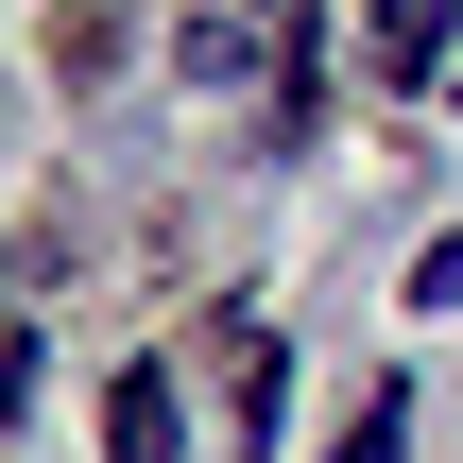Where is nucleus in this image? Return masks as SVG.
Here are the masks:
<instances>
[{"instance_id": "7ed1b4c3", "label": "nucleus", "mask_w": 463, "mask_h": 463, "mask_svg": "<svg viewBox=\"0 0 463 463\" xmlns=\"http://www.w3.org/2000/svg\"><path fill=\"white\" fill-rule=\"evenodd\" d=\"M344 463H412V378H378V395H361V430H344Z\"/></svg>"}, {"instance_id": "f257e3e1", "label": "nucleus", "mask_w": 463, "mask_h": 463, "mask_svg": "<svg viewBox=\"0 0 463 463\" xmlns=\"http://www.w3.org/2000/svg\"><path fill=\"white\" fill-rule=\"evenodd\" d=\"M361 69H378L395 103L463 86V0H378V17H361Z\"/></svg>"}, {"instance_id": "f03ea898", "label": "nucleus", "mask_w": 463, "mask_h": 463, "mask_svg": "<svg viewBox=\"0 0 463 463\" xmlns=\"http://www.w3.org/2000/svg\"><path fill=\"white\" fill-rule=\"evenodd\" d=\"M103 447H120V463H172V378H155V361L103 378Z\"/></svg>"}, {"instance_id": "20e7f679", "label": "nucleus", "mask_w": 463, "mask_h": 463, "mask_svg": "<svg viewBox=\"0 0 463 463\" xmlns=\"http://www.w3.org/2000/svg\"><path fill=\"white\" fill-rule=\"evenodd\" d=\"M412 309H463V223L430 241V258H412Z\"/></svg>"}]
</instances>
